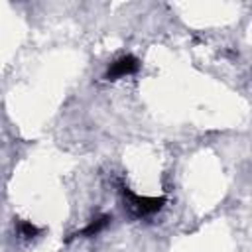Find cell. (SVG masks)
<instances>
[{"label":"cell","mask_w":252,"mask_h":252,"mask_svg":"<svg viewBox=\"0 0 252 252\" xmlns=\"http://www.w3.org/2000/svg\"><path fill=\"white\" fill-rule=\"evenodd\" d=\"M122 195H124V207L128 209V213L136 219L148 217L158 213L163 205H165V197H146V195H136L132 193L128 187H122Z\"/></svg>","instance_id":"cell-1"},{"label":"cell","mask_w":252,"mask_h":252,"mask_svg":"<svg viewBox=\"0 0 252 252\" xmlns=\"http://www.w3.org/2000/svg\"><path fill=\"white\" fill-rule=\"evenodd\" d=\"M138 69H140V61L134 55H122V57H118L116 61H112L108 65L104 79L106 81H116L120 77H126V75L136 73Z\"/></svg>","instance_id":"cell-2"},{"label":"cell","mask_w":252,"mask_h":252,"mask_svg":"<svg viewBox=\"0 0 252 252\" xmlns=\"http://www.w3.org/2000/svg\"><path fill=\"white\" fill-rule=\"evenodd\" d=\"M110 220H112V217L110 215H100V217H96V219H93L85 228H81L79 232H75V234H71L65 242H71L73 238H79V236H83V238H89V236H96L98 232H102L108 224H110Z\"/></svg>","instance_id":"cell-3"},{"label":"cell","mask_w":252,"mask_h":252,"mask_svg":"<svg viewBox=\"0 0 252 252\" xmlns=\"http://www.w3.org/2000/svg\"><path fill=\"white\" fill-rule=\"evenodd\" d=\"M18 230H20V234L24 236V238H33V236H37L39 234V226H35L33 222H30V220H18Z\"/></svg>","instance_id":"cell-4"}]
</instances>
